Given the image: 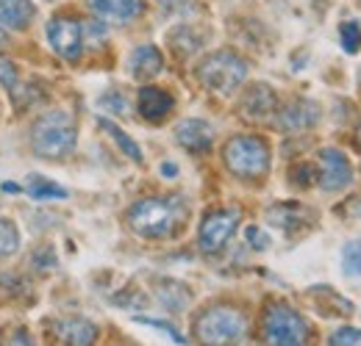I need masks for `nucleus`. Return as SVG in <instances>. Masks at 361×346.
Here are the masks:
<instances>
[{"mask_svg":"<svg viewBox=\"0 0 361 346\" xmlns=\"http://www.w3.org/2000/svg\"><path fill=\"white\" fill-rule=\"evenodd\" d=\"M78 144V128L70 111H45L34 125H31V150L47 158V161H61L67 158Z\"/></svg>","mask_w":361,"mask_h":346,"instance_id":"nucleus-1","label":"nucleus"},{"mask_svg":"<svg viewBox=\"0 0 361 346\" xmlns=\"http://www.w3.org/2000/svg\"><path fill=\"white\" fill-rule=\"evenodd\" d=\"M186 205L180 197H145L131 205L128 224L142 238H167L180 224Z\"/></svg>","mask_w":361,"mask_h":346,"instance_id":"nucleus-2","label":"nucleus"},{"mask_svg":"<svg viewBox=\"0 0 361 346\" xmlns=\"http://www.w3.org/2000/svg\"><path fill=\"white\" fill-rule=\"evenodd\" d=\"M192 330H195V338L200 346H236L247 333V321H245L242 310L217 305V307L203 310L195 319Z\"/></svg>","mask_w":361,"mask_h":346,"instance_id":"nucleus-3","label":"nucleus"},{"mask_svg":"<svg viewBox=\"0 0 361 346\" xmlns=\"http://www.w3.org/2000/svg\"><path fill=\"white\" fill-rule=\"evenodd\" d=\"M223 161L236 177H264L270 172V144L262 136H233L223 147Z\"/></svg>","mask_w":361,"mask_h":346,"instance_id":"nucleus-4","label":"nucleus"},{"mask_svg":"<svg viewBox=\"0 0 361 346\" xmlns=\"http://www.w3.org/2000/svg\"><path fill=\"white\" fill-rule=\"evenodd\" d=\"M197 78L203 86L217 94H233L247 78V61L231 50H217L200 61Z\"/></svg>","mask_w":361,"mask_h":346,"instance_id":"nucleus-5","label":"nucleus"},{"mask_svg":"<svg viewBox=\"0 0 361 346\" xmlns=\"http://www.w3.org/2000/svg\"><path fill=\"white\" fill-rule=\"evenodd\" d=\"M262 333L267 346H306L309 324L289 305H270L262 321Z\"/></svg>","mask_w":361,"mask_h":346,"instance_id":"nucleus-6","label":"nucleus"},{"mask_svg":"<svg viewBox=\"0 0 361 346\" xmlns=\"http://www.w3.org/2000/svg\"><path fill=\"white\" fill-rule=\"evenodd\" d=\"M47 42L53 47V53L61 56L64 61H78L84 53V23L64 14L53 17L47 23Z\"/></svg>","mask_w":361,"mask_h":346,"instance_id":"nucleus-7","label":"nucleus"},{"mask_svg":"<svg viewBox=\"0 0 361 346\" xmlns=\"http://www.w3.org/2000/svg\"><path fill=\"white\" fill-rule=\"evenodd\" d=\"M239 227V211L236 208H223V211H212L200 222V233H197V244L203 252L214 255L231 241V236Z\"/></svg>","mask_w":361,"mask_h":346,"instance_id":"nucleus-8","label":"nucleus"},{"mask_svg":"<svg viewBox=\"0 0 361 346\" xmlns=\"http://www.w3.org/2000/svg\"><path fill=\"white\" fill-rule=\"evenodd\" d=\"M319 188L322 191H342L353 180V167L348 155L336 147H328L319 153Z\"/></svg>","mask_w":361,"mask_h":346,"instance_id":"nucleus-9","label":"nucleus"},{"mask_svg":"<svg viewBox=\"0 0 361 346\" xmlns=\"http://www.w3.org/2000/svg\"><path fill=\"white\" fill-rule=\"evenodd\" d=\"M94 17L103 23H117L126 25L136 17H142L145 11V0H87Z\"/></svg>","mask_w":361,"mask_h":346,"instance_id":"nucleus-10","label":"nucleus"},{"mask_svg":"<svg viewBox=\"0 0 361 346\" xmlns=\"http://www.w3.org/2000/svg\"><path fill=\"white\" fill-rule=\"evenodd\" d=\"M176 141L189 153H209L214 141V128L203 120H183L176 128Z\"/></svg>","mask_w":361,"mask_h":346,"instance_id":"nucleus-11","label":"nucleus"},{"mask_svg":"<svg viewBox=\"0 0 361 346\" xmlns=\"http://www.w3.org/2000/svg\"><path fill=\"white\" fill-rule=\"evenodd\" d=\"M173 105H176V100H173L170 91H164V89H159V86L139 89V114H142L147 122H161V120H167L170 111H173Z\"/></svg>","mask_w":361,"mask_h":346,"instance_id":"nucleus-12","label":"nucleus"},{"mask_svg":"<svg viewBox=\"0 0 361 346\" xmlns=\"http://www.w3.org/2000/svg\"><path fill=\"white\" fill-rule=\"evenodd\" d=\"M164 70V56L156 44H139L128 58V72L136 81H150Z\"/></svg>","mask_w":361,"mask_h":346,"instance_id":"nucleus-13","label":"nucleus"},{"mask_svg":"<svg viewBox=\"0 0 361 346\" xmlns=\"http://www.w3.org/2000/svg\"><path fill=\"white\" fill-rule=\"evenodd\" d=\"M53 335L64 346H92L97 341V327L87 319H61L53 324Z\"/></svg>","mask_w":361,"mask_h":346,"instance_id":"nucleus-14","label":"nucleus"},{"mask_svg":"<svg viewBox=\"0 0 361 346\" xmlns=\"http://www.w3.org/2000/svg\"><path fill=\"white\" fill-rule=\"evenodd\" d=\"M278 108V97L272 94L270 86L259 84V86H250L242 97V114L247 120H270Z\"/></svg>","mask_w":361,"mask_h":346,"instance_id":"nucleus-15","label":"nucleus"},{"mask_svg":"<svg viewBox=\"0 0 361 346\" xmlns=\"http://www.w3.org/2000/svg\"><path fill=\"white\" fill-rule=\"evenodd\" d=\"M34 3L31 0H0V28L25 31L34 23Z\"/></svg>","mask_w":361,"mask_h":346,"instance_id":"nucleus-16","label":"nucleus"},{"mask_svg":"<svg viewBox=\"0 0 361 346\" xmlns=\"http://www.w3.org/2000/svg\"><path fill=\"white\" fill-rule=\"evenodd\" d=\"M314 122H317V108L312 103H306V100L289 103L281 111V117H278V128L283 130H303V128H312Z\"/></svg>","mask_w":361,"mask_h":346,"instance_id":"nucleus-17","label":"nucleus"},{"mask_svg":"<svg viewBox=\"0 0 361 346\" xmlns=\"http://www.w3.org/2000/svg\"><path fill=\"white\" fill-rule=\"evenodd\" d=\"M97 125L114 139V144H117V147H120V150H123L134 164H142V150H139V144H136L126 130H120V125H114V122H111V120H106V117H100V120H97Z\"/></svg>","mask_w":361,"mask_h":346,"instance_id":"nucleus-18","label":"nucleus"},{"mask_svg":"<svg viewBox=\"0 0 361 346\" xmlns=\"http://www.w3.org/2000/svg\"><path fill=\"white\" fill-rule=\"evenodd\" d=\"M28 194H31V200H39V203L64 200V197H67V191H64L61 186H56L53 180H47L42 174H31V180H28Z\"/></svg>","mask_w":361,"mask_h":346,"instance_id":"nucleus-19","label":"nucleus"},{"mask_svg":"<svg viewBox=\"0 0 361 346\" xmlns=\"http://www.w3.org/2000/svg\"><path fill=\"white\" fill-rule=\"evenodd\" d=\"M20 250V230L14 222L0 219V258H8Z\"/></svg>","mask_w":361,"mask_h":346,"instance_id":"nucleus-20","label":"nucleus"},{"mask_svg":"<svg viewBox=\"0 0 361 346\" xmlns=\"http://www.w3.org/2000/svg\"><path fill=\"white\" fill-rule=\"evenodd\" d=\"M339 39H342V47L348 53H359L361 50V23L359 20H348L342 23L339 28Z\"/></svg>","mask_w":361,"mask_h":346,"instance_id":"nucleus-21","label":"nucleus"},{"mask_svg":"<svg viewBox=\"0 0 361 346\" xmlns=\"http://www.w3.org/2000/svg\"><path fill=\"white\" fill-rule=\"evenodd\" d=\"M342 266L345 274L350 277H361V241H348L342 250Z\"/></svg>","mask_w":361,"mask_h":346,"instance_id":"nucleus-22","label":"nucleus"},{"mask_svg":"<svg viewBox=\"0 0 361 346\" xmlns=\"http://www.w3.org/2000/svg\"><path fill=\"white\" fill-rule=\"evenodd\" d=\"M328 346H361V330H356V327H339L331 335Z\"/></svg>","mask_w":361,"mask_h":346,"instance_id":"nucleus-23","label":"nucleus"},{"mask_svg":"<svg viewBox=\"0 0 361 346\" xmlns=\"http://www.w3.org/2000/svg\"><path fill=\"white\" fill-rule=\"evenodd\" d=\"M100 108H106V111H111V114H126V111H128V103H126L117 91H109V94L100 97Z\"/></svg>","mask_w":361,"mask_h":346,"instance_id":"nucleus-24","label":"nucleus"},{"mask_svg":"<svg viewBox=\"0 0 361 346\" xmlns=\"http://www.w3.org/2000/svg\"><path fill=\"white\" fill-rule=\"evenodd\" d=\"M136 321H139V324H147V327H156V330H164L176 344H186L183 335H178V330H176L173 324H164V321H159V319H145V316H136Z\"/></svg>","mask_w":361,"mask_h":346,"instance_id":"nucleus-25","label":"nucleus"},{"mask_svg":"<svg viewBox=\"0 0 361 346\" xmlns=\"http://www.w3.org/2000/svg\"><path fill=\"white\" fill-rule=\"evenodd\" d=\"M17 84V67L6 58H0V86L3 89H11Z\"/></svg>","mask_w":361,"mask_h":346,"instance_id":"nucleus-26","label":"nucleus"},{"mask_svg":"<svg viewBox=\"0 0 361 346\" xmlns=\"http://www.w3.org/2000/svg\"><path fill=\"white\" fill-rule=\"evenodd\" d=\"M34 263H37V269H42V271H45V269H50V266H56V255H53V250H37V252H34Z\"/></svg>","mask_w":361,"mask_h":346,"instance_id":"nucleus-27","label":"nucleus"},{"mask_svg":"<svg viewBox=\"0 0 361 346\" xmlns=\"http://www.w3.org/2000/svg\"><path fill=\"white\" fill-rule=\"evenodd\" d=\"M247 238H250V241H256V244H253L256 250H264V247H267V236H264V233H259V227H250V230H247Z\"/></svg>","mask_w":361,"mask_h":346,"instance_id":"nucleus-28","label":"nucleus"},{"mask_svg":"<svg viewBox=\"0 0 361 346\" xmlns=\"http://www.w3.org/2000/svg\"><path fill=\"white\" fill-rule=\"evenodd\" d=\"M8 346H37V344L31 341V335H28V333H23V330H17V333L11 335V341H8Z\"/></svg>","mask_w":361,"mask_h":346,"instance_id":"nucleus-29","label":"nucleus"},{"mask_svg":"<svg viewBox=\"0 0 361 346\" xmlns=\"http://www.w3.org/2000/svg\"><path fill=\"white\" fill-rule=\"evenodd\" d=\"M161 172H164V174H176L178 169H176V164H164V167H161Z\"/></svg>","mask_w":361,"mask_h":346,"instance_id":"nucleus-30","label":"nucleus"},{"mask_svg":"<svg viewBox=\"0 0 361 346\" xmlns=\"http://www.w3.org/2000/svg\"><path fill=\"white\" fill-rule=\"evenodd\" d=\"M6 39H8V37H6V28H0V47L6 44Z\"/></svg>","mask_w":361,"mask_h":346,"instance_id":"nucleus-31","label":"nucleus"},{"mask_svg":"<svg viewBox=\"0 0 361 346\" xmlns=\"http://www.w3.org/2000/svg\"><path fill=\"white\" fill-rule=\"evenodd\" d=\"M159 3H161V6H164V3H170V0H159Z\"/></svg>","mask_w":361,"mask_h":346,"instance_id":"nucleus-32","label":"nucleus"}]
</instances>
